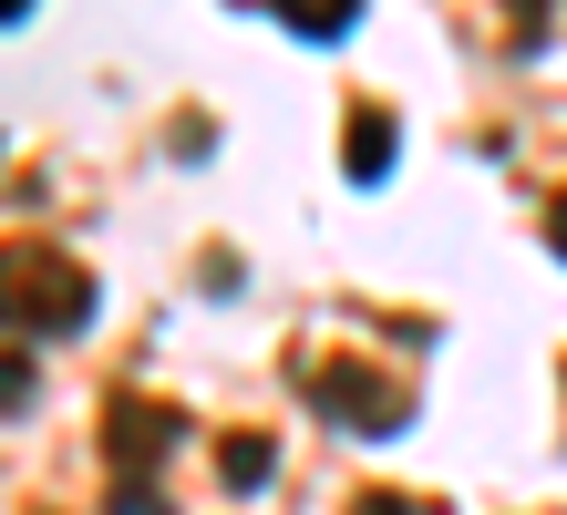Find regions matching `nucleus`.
I'll use <instances>...</instances> for the list:
<instances>
[{
	"label": "nucleus",
	"mask_w": 567,
	"mask_h": 515,
	"mask_svg": "<svg viewBox=\"0 0 567 515\" xmlns=\"http://www.w3.org/2000/svg\"><path fill=\"white\" fill-rule=\"evenodd\" d=\"M83 320H93V268H73L62 248H42V237H11V248H0V330L62 340Z\"/></svg>",
	"instance_id": "1"
},
{
	"label": "nucleus",
	"mask_w": 567,
	"mask_h": 515,
	"mask_svg": "<svg viewBox=\"0 0 567 515\" xmlns=\"http://www.w3.org/2000/svg\"><path fill=\"white\" fill-rule=\"evenodd\" d=\"M310 402H320V423L372 433V443L413 423V382H392L382 361H320V371H310Z\"/></svg>",
	"instance_id": "2"
},
{
	"label": "nucleus",
	"mask_w": 567,
	"mask_h": 515,
	"mask_svg": "<svg viewBox=\"0 0 567 515\" xmlns=\"http://www.w3.org/2000/svg\"><path fill=\"white\" fill-rule=\"evenodd\" d=\"M186 443V412L176 402H155V392H114L104 402V464H114V485H155V464Z\"/></svg>",
	"instance_id": "3"
},
{
	"label": "nucleus",
	"mask_w": 567,
	"mask_h": 515,
	"mask_svg": "<svg viewBox=\"0 0 567 515\" xmlns=\"http://www.w3.org/2000/svg\"><path fill=\"white\" fill-rule=\"evenodd\" d=\"M341 165H351V186H382V176H392V114H382V103H351Z\"/></svg>",
	"instance_id": "4"
},
{
	"label": "nucleus",
	"mask_w": 567,
	"mask_h": 515,
	"mask_svg": "<svg viewBox=\"0 0 567 515\" xmlns=\"http://www.w3.org/2000/svg\"><path fill=\"white\" fill-rule=\"evenodd\" d=\"M217 474H227V495H258L279 474V433H227L217 443Z\"/></svg>",
	"instance_id": "5"
},
{
	"label": "nucleus",
	"mask_w": 567,
	"mask_h": 515,
	"mask_svg": "<svg viewBox=\"0 0 567 515\" xmlns=\"http://www.w3.org/2000/svg\"><path fill=\"white\" fill-rule=\"evenodd\" d=\"M279 21L299 31V42H341V31L361 21V0H279Z\"/></svg>",
	"instance_id": "6"
},
{
	"label": "nucleus",
	"mask_w": 567,
	"mask_h": 515,
	"mask_svg": "<svg viewBox=\"0 0 567 515\" xmlns=\"http://www.w3.org/2000/svg\"><path fill=\"white\" fill-rule=\"evenodd\" d=\"M31 402H42V371L21 351H0V412H31Z\"/></svg>",
	"instance_id": "7"
},
{
	"label": "nucleus",
	"mask_w": 567,
	"mask_h": 515,
	"mask_svg": "<svg viewBox=\"0 0 567 515\" xmlns=\"http://www.w3.org/2000/svg\"><path fill=\"white\" fill-rule=\"evenodd\" d=\"M104 515H176V505H165V485H114Z\"/></svg>",
	"instance_id": "8"
},
{
	"label": "nucleus",
	"mask_w": 567,
	"mask_h": 515,
	"mask_svg": "<svg viewBox=\"0 0 567 515\" xmlns=\"http://www.w3.org/2000/svg\"><path fill=\"white\" fill-rule=\"evenodd\" d=\"M506 21H516V42H537V31H547V0H506Z\"/></svg>",
	"instance_id": "9"
},
{
	"label": "nucleus",
	"mask_w": 567,
	"mask_h": 515,
	"mask_svg": "<svg viewBox=\"0 0 567 515\" xmlns=\"http://www.w3.org/2000/svg\"><path fill=\"white\" fill-rule=\"evenodd\" d=\"M351 515H413V505H403V495H361Z\"/></svg>",
	"instance_id": "10"
},
{
	"label": "nucleus",
	"mask_w": 567,
	"mask_h": 515,
	"mask_svg": "<svg viewBox=\"0 0 567 515\" xmlns=\"http://www.w3.org/2000/svg\"><path fill=\"white\" fill-rule=\"evenodd\" d=\"M547 248H557V258H567V196H557V206H547Z\"/></svg>",
	"instance_id": "11"
},
{
	"label": "nucleus",
	"mask_w": 567,
	"mask_h": 515,
	"mask_svg": "<svg viewBox=\"0 0 567 515\" xmlns=\"http://www.w3.org/2000/svg\"><path fill=\"white\" fill-rule=\"evenodd\" d=\"M21 11H31V0H0V21H21Z\"/></svg>",
	"instance_id": "12"
}]
</instances>
